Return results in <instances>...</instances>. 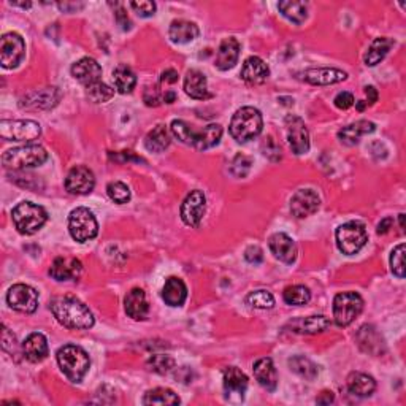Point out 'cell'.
<instances>
[{
    "label": "cell",
    "mask_w": 406,
    "mask_h": 406,
    "mask_svg": "<svg viewBox=\"0 0 406 406\" xmlns=\"http://www.w3.org/2000/svg\"><path fill=\"white\" fill-rule=\"evenodd\" d=\"M56 321L67 329L86 330L94 325V314L81 300L72 295L54 297L49 303Z\"/></svg>",
    "instance_id": "cell-1"
},
{
    "label": "cell",
    "mask_w": 406,
    "mask_h": 406,
    "mask_svg": "<svg viewBox=\"0 0 406 406\" xmlns=\"http://www.w3.org/2000/svg\"><path fill=\"white\" fill-rule=\"evenodd\" d=\"M264 127V119L262 113L254 107H243L233 114L228 130L233 140L238 143H246L259 136Z\"/></svg>",
    "instance_id": "cell-2"
},
{
    "label": "cell",
    "mask_w": 406,
    "mask_h": 406,
    "mask_svg": "<svg viewBox=\"0 0 406 406\" xmlns=\"http://www.w3.org/2000/svg\"><path fill=\"white\" fill-rule=\"evenodd\" d=\"M57 364L72 382H81L91 367V359L83 348L65 345L57 351Z\"/></svg>",
    "instance_id": "cell-3"
},
{
    "label": "cell",
    "mask_w": 406,
    "mask_h": 406,
    "mask_svg": "<svg viewBox=\"0 0 406 406\" xmlns=\"http://www.w3.org/2000/svg\"><path fill=\"white\" fill-rule=\"evenodd\" d=\"M48 161V153L40 145H26L13 148L3 153L2 164L5 169L10 170H26L40 167Z\"/></svg>",
    "instance_id": "cell-4"
},
{
    "label": "cell",
    "mask_w": 406,
    "mask_h": 406,
    "mask_svg": "<svg viewBox=\"0 0 406 406\" xmlns=\"http://www.w3.org/2000/svg\"><path fill=\"white\" fill-rule=\"evenodd\" d=\"M15 227L22 235H33L48 221L47 210L32 202H21L11 211Z\"/></svg>",
    "instance_id": "cell-5"
},
{
    "label": "cell",
    "mask_w": 406,
    "mask_h": 406,
    "mask_svg": "<svg viewBox=\"0 0 406 406\" xmlns=\"http://www.w3.org/2000/svg\"><path fill=\"white\" fill-rule=\"evenodd\" d=\"M336 246L343 254H357L368 242L367 228L359 221H350L336 228Z\"/></svg>",
    "instance_id": "cell-6"
},
{
    "label": "cell",
    "mask_w": 406,
    "mask_h": 406,
    "mask_svg": "<svg viewBox=\"0 0 406 406\" xmlns=\"http://www.w3.org/2000/svg\"><path fill=\"white\" fill-rule=\"evenodd\" d=\"M68 231H70L73 240H77L78 243H86L97 237L99 224H97L93 211L79 207L73 210L68 216Z\"/></svg>",
    "instance_id": "cell-7"
},
{
    "label": "cell",
    "mask_w": 406,
    "mask_h": 406,
    "mask_svg": "<svg viewBox=\"0 0 406 406\" xmlns=\"http://www.w3.org/2000/svg\"><path fill=\"white\" fill-rule=\"evenodd\" d=\"M364 310V299L357 292H343L334 300V319L340 327H348Z\"/></svg>",
    "instance_id": "cell-8"
},
{
    "label": "cell",
    "mask_w": 406,
    "mask_h": 406,
    "mask_svg": "<svg viewBox=\"0 0 406 406\" xmlns=\"http://www.w3.org/2000/svg\"><path fill=\"white\" fill-rule=\"evenodd\" d=\"M0 135L7 141H33L42 135V127L32 119H3L0 123Z\"/></svg>",
    "instance_id": "cell-9"
},
{
    "label": "cell",
    "mask_w": 406,
    "mask_h": 406,
    "mask_svg": "<svg viewBox=\"0 0 406 406\" xmlns=\"http://www.w3.org/2000/svg\"><path fill=\"white\" fill-rule=\"evenodd\" d=\"M26 54L24 40L16 32L5 33L0 40V62L5 68H15L21 64Z\"/></svg>",
    "instance_id": "cell-10"
},
{
    "label": "cell",
    "mask_w": 406,
    "mask_h": 406,
    "mask_svg": "<svg viewBox=\"0 0 406 406\" xmlns=\"http://www.w3.org/2000/svg\"><path fill=\"white\" fill-rule=\"evenodd\" d=\"M286 130H288V143L295 156H302L310 151V132L302 118L289 114L286 118Z\"/></svg>",
    "instance_id": "cell-11"
},
{
    "label": "cell",
    "mask_w": 406,
    "mask_h": 406,
    "mask_svg": "<svg viewBox=\"0 0 406 406\" xmlns=\"http://www.w3.org/2000/svg\"><path fill=\"white\" fill-rule=\"evenodd\" d=\"M7 302L15 311L32 314L38 308V292L27 284H15L8 290Z\"/></svg>",
    "instance_id": "cell-12"
},
{
    "label": "cell",
    "mask_w": 406,
    "mask_h": 406,
    "mask_svg": "<svg viewBox=\"0 0 406 406\" xmlns=\"http://www.w3.org/2000/svg\"><path fill=\"white\" fill-rule=\"evenodd\" d=\"M61 100V91L57 88L36 89L21 97L19 107L24 110H49Z\"/></svg>",
    "instance_id": "cell-13"
},
{
    "label": "cell",
    "mask_w": 406,
    "mask_h": 406,
    "mask_svg": "<svg viewBox=\"0 0 406 406\" xmlns=\"http://www.w3.org/2000/svg\"><path fill=\"white\" fill-rule=\"evenodd\" d=\"M207 208V197L202 191H192L181 205V219L186 226L198 227Z\"/></svg>",
    "instance_id": "cell-14"
},
{
    "label": "cell",
    "mask_w": 406,
    "mask_h": 406,
    "mask_svg": "<svg viewBox=\"0 0 406 406\" xmlns=\"http://www.w3.org/2000/svg\"><path fill=\"white\" fill-rule=\"evenodd\" d=\"M95 186V178L93 170L84 167V165H77L68 171L65 178V189L73 196H86V194L93 192Z\"/></svg>",
    "instance_id": "cell-15"
},
{
    "label": "cell",
    "mask_w": 406,
    "mask_h": 406,
    "mask_svg": "<svg viewBox=\"0 0 406 406\" xmlns=\"http://www.w3.org/2000/svg\"><path fill=\"white\" fill-rule=\"evenodd\" d=\"M222 381H224V392L228 402H242L248 389V376L237 367H227L222 373Z\"/></svg>",
    "instance_id": "cell-16"
},
{
    "label": "cell",
    "mask_w": 406,
    "mask_h": 406,
    "mask_svg": "<svg viewBox=\"0 0 406 406\" xmlns=\"http://www.w3.org/2000/svg\"><path fill=\"white\" fill-rule=\"evenodd\" d=\"M319 207H321V198L313 189L297 191L290 198V211L299 219L314 214Z\"/></svg>",
    "instance_id": "cell-17"
},
{
    "label": "cell",
    "mask_w": 406,
    "mask_h": 406,
    "mask_svg": "<svg viewBox=\"0 0 406 406\" xmlns=\"http://www.w3.org/2000/svg\"><path fill=\"white\" fill-rule=\"evenodd\" d=\"M83 272L81 262L75 257H57L49 268L51 278L56 281H72L78 279Z\"/></svg>",
    "instance_id": "cell-18"
},
{
    "label": "cell",
    "mask_w": 406,
    "mask_h": 406,
    "mask_svg": "<svg viewBox=\"0 0 406 406\" xmlns=\"http://www.w3.org/2000/svg\"><path fill=\"white\" fill-rule=\"evenodd\" d=\"M268 246H270V251L273 256L276 257L278 260L284 262V264H294L297 259V244L292 238L286 233H274V235L270 237L268 240Z\"/></svg>",
    "instance_id": "cell-19"
},
{
    "label": "cell",
    "mask_w": 406,
    "mask_h": 406,
    "mask_svg": "<svg viewBox=\"0 0 406 406\" xmlns=\"http://www.w3.org/2000/svg\"><path fill=\"white\" fill-rule=\"evenodd\" d=\"M72 77L88 88L91 84L100 83L102 67L93 57H83L72 65Z\"/></svg>",
    "instance_id": "cell-20"
},
{
    "label": "cell",
    "mask_w": 406,
    "mask_h": 406,
    "mask_svg": "<svg viewBox=\"0 0 406 406\" xmlns=\"http://www.w3.org/2000/svg\"><path fill=\"white\" fill-rule=\"evenodd\" d=\"M222 136V127L219 124H210L207 127H203L202 130H191L189 143L187 145L194 146L196 150H210L216 145H219Z\"/></svg>",
    "instance_id": "cell-21"
},
{
    "label": "cell",
    "mask_w": 406,
    "mask_h": 406,
    "mask_svg": "<svg viewBox=\"0 0 406 406\" xmlns=\"http://www.w3.org/2000/svg\"><path fill=\"white\" fill-rule=\"evenodd\" d=\"M240 49H242V47H240L237 38H233V37L224 38L219 45V49H217L214 65L222 72L231 70V68L235 67V64L238 62Z\"/></svg>",
    "instance_id": "cell-22"
},
{
    "label": "cell",
    "mask_w": 406,
    "mask_h": 406,
    "mask_svg": "<svg viewBox=\"0 0 406 406\" xmlns=\"http://www.w3.org/2000/svg\"><path fill=\"white\" fill-rule=\"evenodd\" d=\"M22 352H24V357L33 364L43 362L49 354L47 336L43 334H38V331H33L22 343Z\"/></svg>",
    "instance_id": "cell-23"
},
{
    "label": "cell",
    "mask_w": 406,
    "mask_h": 406,
    "mask_svg": "<svg viewBox=\"0 0 406 406\" xmlns=\"http://www.w3.org/2000/svg\"><path fill=\"white\" fill-rule=\"evenodd\" d=\"M270 77V68L260 57L251 56L244 61L242 68V78L248 84H264Z\"/></svg>",
    "instance_id": "cell-24"
},
{
    "label": "cell",
    "mask_w": 406,
    "mask_h": 406,
    "mask_svg": "<svg viewBox=\"0 0 406 406\" xmlns=\"http://www.w3.org/2000/svg\"><path fill=\"white\" fill-rule=\"evenodd\" d=\"M124 308L129 318L135 319V321H143L148 316V311H150V303H148L145 290L139 288L130 290L125 295Z\"/></svg>",
    "instance_id": "cell-25"
},
{
    "label": "cell",
    "mask_w": 406,
    "mask_h": 406,
    "mask_svg": "<svg viewBox=\"0 0 406 406\" xmlns=\"http://www.w3.org/2000/svg\"><path fill=\"white\" fill-rule=\"evenodd\" d=\"M303 78L305 81L310 84H318V86H329V84H336L345 81L348 78V73L338 70V68H310L303 73Z\"/></svg>",
    "instance_id": "cell-26"
},
{
    "label": "cell",
    "mask_w": 406,
    "mask_h": 406,
    "mask_svg": "<svg viewBox=\"0 0 406 406\" xmlns=\"http://www.w3.org/2000/svg\"><path fill=\"white\" fill-rule=\"evenodd\" d=\"M375 130H376L375 123L367 121V119H360V121H356L350 125H346V127H343L338 132V139L343 145L354 146V145H357L359 140L362 139L364 135L373 134Z\"/></svg>",
    "instance_id": "cell-27"
},
{
    "label": "cell",
    "mask_w": 406,
    "mask_h": 406,
    "mask_svg": "<svg viewBox=\"0 0 406 406\" xmlns=\"http://www.w3.org/2000/svg\"><path fill=\"white\" fill-rule=\"evenodd\" d=\"M254 376L257 382L264 389H267L268 392H273L278 387V373L270 357L257 360L254 364Z\"/></svg>",
    "instance_id": "cell-28"
},
{
    "label": "cell",
    "mask_w": 406,
    "mask_h": 406,
    "mask_svg": "<svg viewBox=\"0 0 406 406\" xmlns=\"http://www.w3.org/2000/svg\"><path fill=\"white\" fill-rule=\"evenodd\" d=\"M185 93L196 100H205L211 95L207 77L200 70H189L185 78Z\"/></svg>",
    "instance_id": "cell-29"
},
{
    "label": "cell",
    "mask_w": 406,
    "mask_h": 406,
    "mask_svg": "<svg viewBox=\"0 0 406 406\" xmlns=\"http://www.w3.org/2000/svg\"><path fill=\"white\" fill-rule=\"evenodd\" d=\"M162 299L169 306H181L185 305L187 299V288L182 283V279L176 276H170L164 284L162 289Z\"/></svg>",
    "instance_id": "cell-30"
},
{
    "label": "cell",
    "mask_w": 406,
    "mask_h": 406,
    "mask_svg": "<svg viewBox=\"0 0 406 406\" xmlns=\"http://www.w3.org/2000/svg\"><path fill=\"white\" fill-rule=\"evenodd\" d=\"M198 27L194 24L191 21L186 19H176L170 24L169 29V37L173 43L178 45H185V43H191L198 37Z\"/></svg>",
    "instance_id": "cell-31"
},
{
    "label": "cell",
    "mask_w": 406,
    "mask_h": 406,
    "mask_svg": "<svg viewBox=\"0 0 406 406\" xmlns=\"http://www.w3.org/2000/svg\"><path fill=\"white\" fill-rule=\"evenodd\" d=\"M348 391H350L352 396L356 397H370L371 393L375 392L376 382L367 373H360V371H354L350 376H348Z\"/></svg>",
    "instance_id": "cell-32"
},
{
    "label": "cell",
    "mask_w": 406,
    "mask_h": 406,
    "mask_svg": "<svg viewBox=\"0 0 406 406\" xmlns=\"http://www.w3.org/2000/svg\"><path fill=\"white\" fill-rule=\"evenodd\" d=\"M393 45H396V42H393L392 38H389V37H381V38H376L373 43L370 45V48L367 53H365L364 56V61H365V64H367L368 67H375V65H378L380 62L384 59V57L387 56L389 51L392 49Z\"/></svg>",
    "instance_id": "cell-33"
},
{
    "label": "cell",
    "mask_w": 406,
    "mask_h": 406,
    "mask_svg": "<svg viewBox=\"0 0 406 406\" xmlns=\"http://www.w3.org/2000/svg\"><path fill=\"white\" fill-rule=\"evenodd\" d=\"M114 88L121 94H130L136 86V77L134 70L127 65H118L113 72Z\"/></svg>",
    "instance_id": "cell-34"
},
{
    "label": "cell",
    "mask_w": 406,
    "mask_h": 406,
    "mask_svg": "<svg viewBox=\"0 0 406 406\" xmlns=\"http://www.w3.org/2000/svg\"><path fill=\"white\" fill-rule=\"evenodd\" d=\"M170 145V134L165 125L159 124L154 127L145 139V146L151 153H162Z\"/></svg>",
    "instance_id": "cell-35"
},
{
    "label": "cell",
    "mask_w": 406,
    "mask_h": 406,
    "mask_svg": "<svg viewBox=\"0 0 406 406\" xmlns=\"http://www.w3.org/2000/svg\"><path fill=\"white\" fill-rule=\"evenodd\" d=\"M279 11L286 19H289L294 24L300 26L308 18V5L305 2H279Z\"/></svg>",
    "instance_id": "cell-36"
},
{
    "label": "cell",
    "mask_w": 406,
    "mask_h": 406,
    "mask_svg": "<svg viewBox=\"0 0 406 406\" xmlns=\"http://www.w3.org/2000/svg\"><path fill=\"white\" fill-rule=\"evenodd\" d=\"M180 397L165 387H156L148 391L143 397V405H180Z\"/></svg>",
    "instance_id": "cell-37"
},
{
    "label": "cell",
    "mask_w": 406,
    "mask_h": 406,
    "mask_svg": "<svg viewBox=\"0 0 406 406\" xmlns=\"http://www.w3.org/2000/svg\"><path fill=\"white\" fill-rule=\"evenodd\" d=\"M294 327L297 329L295 331L316 335V334H321V331L324 330H327L330 327V321L325 316H310V318L295 321Z\"/></svg>",
    "instance_id": "cell-38"
},
{
    "label": "cell",
    "mask_w": 406,
    "mask_h": 406,
    "mask_svg": "<svg viewBox=\"0 0 406 406\" xmlns=\"http://www.w3.org/2000/svg\"><path fill=\"white\" fill-rule=\"evenodd\" d=\"M289 367H290V370L294 371V373H297V375L302 376V378H305V380H310V381H313L314 378H316L318 373H319L318 365L314 362H311V360L308 357H303V356L290 357L289 359Z\"/></svg>",
    "instance_id": "cell-39"
},
{
    "label": "cell",
    "mask_w": 406,
    "mask_h": 406,
    "mask_svg": "<svg viewBox=\"0 0 406 406\" xmlns=\"http://www.w3.org/2000/svg\"><path fill=\"white\" fill-rule=\"evenodd\" d=\"M283 299L288 305L302 306V305H306V303L311 300V292H310V289L305 288V286L295 284L284 289Z\"/></svg>",
    "instance_id": "cell-40"
},
{
    "label": "cell",
    "mask_w": 406,
    "mask_h": 406,
    "mask_svg": "<svg viewBox=\"0 0 406 406\" xmlns=\"http://www.w3.org/2000/svg\"><path fill=\"white\" fill-rule=\"evenodd\" d=\"M86 95H88V99L91 102H94V104H105V102L113 99L114 89L100 81L88 86V88H86Z\"/></svg>",
    "instance_id": "cell-41"
},
{
    "label": "cell",
    "mask_w": 406,
    "mask_h": 406,
    "mask_svg": "<svg viewBox=\"0 0 406 406\" xmlns=\"http://www.w3.org/2000/svg\"><path fill=\"white\" fill-rule=\"evenodd\" d=\"M376 335H378V331L375 330V327H371V325H364V327L360 329L357 340H359V345L364 348V351L371 352V354L380 352L382 345H376V343H373V338Z\"/></svg>",
    "instance_id": "cell-42"
},
{
    "label": "cell",
    "mask_w": 406,
    "mask_h": 406,
    "mask_svg": "<svg viewBox=\"0 0 406 406\" xmlns=\"http://www.w3.org/2000/svg\"><path fill=\"white\" fill-rule=\"evenodd\" d=\"M246 303L257 310H270L274 305V299L268 290H254L246 297Z\"/></svg>",
    "instance_id": "cell-43"
},
{
    "label": "cell",
    "mask_w": 406,
    "mask_h": 406,
    "mask_svg": "<svg viewBox=\"0 0 406 406\" xmlns=\"http://www.w3.org/2000/svg\"><path fill=\"white\" fill-rule=\"evenodd\" d=\"M148 367L159 375H165L175 368V359L165 356V354H156V356L148 359Z\"/></svg>",
    "instance_id": "cell-44"
},
{
    "label": "cell",
    "mask_w": 406,
    "mask_h": 406,
    "mask_svg": "<svg viewBox=\"0 0 406 406\" xmlns=\"http://www.w3.org/2000/svg\"><path fill=\"white\" fill-rule=\"evenodd\" d=\"M108 197H110L113 202L116 203H127L130 200V189L127 185H124L121 181H111L110 185L107 186Z\"/></svg>",
    "instance_id": "cell-45"
},
{
    "label": "cell",
    "mask_w": 406,
    "mask_h": 406,
    "mask_svg": "<svg viewBox=\"0 0 406 406\" xmlns=\"http://www.w3.org/2000/svg\"><path fill=\"white\" fill-rule=\"evenodd\" d=\"M391 270L397 278H405V244H398L391 254Z\"/></svg>",
    "instance_id": "cell-46"
},
{
    "label": "cell",
    "mask_w": 406,
    "mask_h": 406,
    "mask_svg": "<svg viewBox=\"0 0 406 406\" xmlns=\"http://www.w3.org/2000/svg\"><path fill=\"white\" fill-rule=\"evenodd\" d=\"M130 7L135 10V13L141 16V18H150L156 13V3L150 2V0H143V2H132Z\"/></svg>",
    "instance_id": "cell-47"
},
{
    "label": "cell",
    "mask_w": 406,
    "mask_h": 406,
    "mask_svg": "<svg viewBox=\"0 0 406 406\" xmlns=\"http://www.w3.org/2000/svg\"><path fill=\"white\" fill-rule=\"evenodd\" d=\"M2 350L10 356H16V338L5 325H2Z\"/></svg>",
    "instance_id": "cell-48"
},
{
    "label": "cell",
    "mask_w": 406,
    "mask_h": 406,
    "mask_svg": "<svg viewBox=\"0 0 406 406\" xmlns=\"http://www.w3.org/2000/svg\"><path fill=\"white\" fill-rule=\"evenodd\" d=\"M143 100L148 107H157L164 102V94L159 93L157 88H146L145 94H143Z\"/></svg>",
    "instance_id": "cell-49"
},
{
    "label": "cell",
    "mask_w": 406,
    "mask_h": 406,
    "mask_svg": "<svg viewBox=\"0 0 406 406\" xmlns=\"http://www.w3.org/2000/svg\"><path fill=\"white\" fill-rule=\"evenodd\" d=\"M244 259L253 265H259L262 260H264V251H262L259 246H249L248 249L244 251Z\"/></svg>",
    "instance_id": "cell-50"
},
{
    "label": "cell",
    "mask_w": 406,
    "mask_h": 406,
    "mask_svg": "<svg viewBox=\"0 0 406 406\" xmlns=\"http://www.w3.org/2000/svg\"><path fill=\"white\" fill-rule=\"evenodd\" d=\"M334 102L336 108H340V110H348V108H351L354 105V95L351 93L343 91V93L335 97Z\"/></svg>",
    "instance_id": "cell-51"
},
{
    "label": "cell",
    "mask_w": 406,
    "mask_h": 406,
    "mask_svg": "<svg viewBox=\"0 0 406 406\" xmlns=\"http://www.w3.org/2000/svg\"><path fill=\"white\" fill-rule=\"evenodd\" d=\"M116 21H118V24L124 29V31H129L130 29V19L127 13L124 11V8H119L116 11Z\"/></svg>",
    "instance_id": "cell-52"
},
{
    "label": "cell",
    "mask_w": 406,
    "mask_h": 406,
    "mask_svg": "<svg viewBox=\"0 0 406 406\" xmlns=\"http://www.w3.org/2000/svg\"><path fill=\"white\" fill-rule=\"evenodd\" d=\"M162 83H169V84H173L178 81V72L173 70V68H169V70L162 72Z\"/></svg>",
    "instance_id": "cell-53"
},
{
    "label": "cell",
    "mask_w": 406,
    "mask_h": 406,
    "mask_svg": "<svg viewBox=\"0 0 406 406\" xmlns=\"http://www.w3.org/2000/svg\"><path fill=\"white\" fill-rule=\"evenodd\" d=\"M392 224H393L392 217H384V219H382L378 224V231L376 232H378L380 235H386V233L392 228Z\"/></svg>",
    "instance_id": "cell-54"
},
{
    "label": "cell",
    "mask_w": 406,
    "mask_h": 406,
    "mask_svg": "<svg viewBox=\"0 0 406 406\" xmlns=\"http://www.w3.org/2000/svg\"><path fill=\"white\" fill-rule=\"evenodd\" d=\"M57 7H59L62 11H65V13H75L77 10H81L84 5L83 3H68V2H64V3H57Z\"/></svg>",
    "instance_id": "cell-55"
},
{
    "label": "cell",
    "mask_w": 406,
    "mask_h": 406,
    "mask_svg": "<svg viewBox=\"0 0 406 406\" xmlns=\"http://www.w3.org/2000/svg\"><path fill=\"white\" fill-rule=\"evenodd\" d=\"M365 94H367V99H368L367 104L370 105H373L375 102L378 100V91H376L373 86H367V88H365Z\"/></svg>",
    "instance_id": "cell-56"
},
{
    "label": "cell",
    "mask_w": 406,
    "mask_h": 406,
    "mask_svg": "<svg viewBox=\"0 0 406 406\" xmlns=\"http://www.w3.org/2000/svg\"><path fill=\"white\" fill-rule=\"evenodd\" d=\"M334 400H335L334 393L329 392V391H324V392L321 393V397H318V398H316V402H318L319 405H330L331 402H334Z\"/></svg>",
    "instance_id": "cell-57"
},
{
    "label": "cell",
    "mask_w": 406,
    "mask_h": 406,
    "mask_svg": "<svg viewBox=\"0 0 406 406\" xmlns=\"http://www.w3.org/2000/svg\"><path fill=\"white\" fill-rule=\"evenodd\" d=\"M175 100H176V94L173 93V91H165V94H164L165 104H173Z\"/></svg>",
    "instance_id": "cell-58"
},
{
    "label": "cell",
    "mask_w": 406,
    "mask_h": 406,
    "mask_svg": "<svg viewBox=\"0 0 406 406\" xmlns=\"http://www.w3.org/2000/svg\"><path fill=\"white\" fill-rule=\"evenodd\" d=\"M356 104H357V110H359V111H364V110H365V107L368 105L365 100H359V102H356Z\"/></svg>",
    "instance_id": "cell-59"
},
{
    "label": "cell",
    "mask_w": 406,
    "mask_h": 406,
    "mask_svg": "<svg viewBox=\"0 0 406 406\" xmlns=\"http://www.w3.org/2000/svg\"><path fill=\"white\" fill-rule=\"evenodd\" d=\"M403 219H405V214H400V227H402V231L405 228V224H403Z\"/></svg>",
    "instance_id": "cell-60"
}]
</instances>
